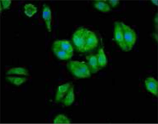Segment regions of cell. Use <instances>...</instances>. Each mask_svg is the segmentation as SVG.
Here are the masks:
<instances>
[{"mask_svg": "<svg viewBox=\"0 0 158 124\" xmlns=\"http://www.w3.org/2000/svg\"><path fill=\"white\" fill-rule=\"evenodd\" d=\"M52 49L54 54L60 60H67L73 56V47L67 40L54 41L52 45Z\"/></svg>", "mask_w": 158, "mask_h": 124, "instance_id": "6da1fadb", "label": "cell"}, {"mask_svg": "<svg viewBox=\"0 0 158 124\" xmlns=\"http://www.w3.org/2000/svg\"><path fill=\"white\" fill-rule=\"evenodd\" d=\"M67 68L73 76L79 79L91 77V72L84 61H71L67 63Z\"/></svg>", "mask_w": 158, "mask_h": 124, "instance_id": "7a4b0ae2", "label": "cell"}, {"mask_svg": "<svg viewBox=\"0 0 158 124\" xmlns=\"http://www.w3.org/2000/svg\"><path fill=\"white\" fill-rule=\"evenodd\" d=\"M89 29L86 28H78L72 35V42L76 50L80 53H85V49Z\"/></svg>", "mask_w": 158, "mask_h": 124, "instance_id": "3957f363", "label": "cell"}, {"mask_svg": "<svg viewBox=\"0 0 158 124\" xmlns=\"http://www.w3.org/2000/svg\"><path fill=\"white\" fill-rule=\"evenodd\" d=\"M123 38L127 51L132 50L137 41V34L133 29L126 24L120 22Z\"/></svg>", "mask_w": 158, "mask_h": 124, "instance_id": "277c9868", "label": "cell"}, {"mask_svg": "<svg viewBox=\"0 0 158 124\" xmlns=\"http://www.w3.org/2000/svg\"><path fill=\"white\" fill-rule=\"evenodd\" d=\"M114 41L115 43L122 49V50L124 51H127L126 45L124 44L123 34H122V29L121 27L120 22H115L114 23Z\"/></svg>", "mask_w": 158, "mask_h": 124, "instance_id": "5b68a950", "label": "cell"}, {"mask_svg": "<svg viewBox=\"0 0 158 124\" xmlns=\"http://www.w3.org/2000/svg\"><path fill=\"white\" fill-rule=\"evenodd\" d=\"M99 44V39L95 32L89 30L85 46V52H89L93 50L98 47Z\"/></svg>", "mask_w": 158, "mask_h": 124, "instance_id": "8992f818", "label": "cell"}, {"mask_svg": "<svg viewBox=\"0 0 158 124\" xmlns=\"http://www.w3.org/2000/svg\"><path fill=\"white\" fill-rule=\"evenodd\" d=\"M72 85V83H68L58 87L55 99L56 103H61L62 100L66 97L69 89Z\"/></svg>", "mask_w": 158, "mask_h": 124, "instance_id": "52a82bcc", "label": "cell"}, {"mask_svg": "<svg viewBox=\"0 0 158 124\" xmlns=\"http://www.w3.org/2000/svg\"><path fill=\"white\" fill-rule=\"evenodd\" d=\"M42 18L45 23L48 32H51V23H52V12L50 7L46 4H43L42 14Z\"/></svg>", "mask_w": 158, "mask_h": 124, "instance_id": "ba28073f", "label": "cell"}, {"mask_svg": "<svg viewBox=\"0 0 158 124\" xmlns=\"http://www.w3.org/2000/svg\"><path fill=\"white\" fill-rule=\"evenodd\" d=\"M144 83L146 89L157 97L158 95V83L157 80L154 77H150L146 78Z\"/></svg>", "mask_w": 158, "mask_h": 124, "instance_id": "9c48e42d", "label": "cell"}, {"mask_svg": "<svg viewBox=\"0 0 158 124\" xmlns=\"http://www.w3.org/2000/svg\"><path fill=\"white\" fill-rule=\"evenodd\" d=\"M86 59L88 61L86 65L90 70V71L92 74L97 73L99 70H100V68L98 66V58L97 55H90L86 56Z\"/></svg>", "mask_w": 158, "mask_h": 124, "instance_id": "30bf717a", "label": "cell"}, {"mask_svg": "<svg viewBox=\"0 0 158 124\" xmlns=\"http://www.w3.org/2000/svg\"><path fill=\"white\" fill-rule=\"evenodd\" d=\"M74 99L75 97L74 93V85H72L69 89L66 97L62 100L61 103H62L64 106L68 107L72 105L74 101Z\"/></svg>", "mask_w": 158, "mask_h": 124, "instance_id": "8fae6325", "label": "cell"}, {"mask_svg": "<svg viewBox=\"0 0 158 124\" xmlns=\"http://www.w3.org/2000/svg\"><path fill=\"white\" fill-rule=\"evenodd\" d=\"M97 56L98 66L100 68L106 67L108 64V60L106 55L105 54L104 49L103 48H100L98 51Z\"/></svg>", "mask_w": 158, "mask_h": 124, "instance_id": "7c38bea8", "label": "cell"}, {"mask_svg": "<svg viewBox=\"0 0 158 124\" xmlns=\"http://www.w3.org/2000/svg\"><path fill=\"white\" fill-rule=\"evenodd\" d=\"M6 75H22V76H29L28 70L27 69L22 67L12 68L7 71L6 73Z\"/></svg>", "mask_w": 158, "mask_h": 124, "instance_id": "4fadbf2b", "label": "cell"}, {"mask_svg": "<svg viewBox=\"0 0 158 124\" xmlns=\"http://www.w3.org/2000/svg\"><path fill=\"white\" fill-rule=\"evenodd\" d=\"M94 7L102 13H108L111 11L109 5L103 1H96L94 3Z\"/></svg>", "mask_w": 158, "mask_h": 124, "instance_id": "5bb4252c", "label": "cell"}, {"mask_svg": "<svg viewBox=\"0 0 158 124\" xmlns=\"http://www.w3.org/2000/svg\"><path fill=\"white\" fill-rule=\"evenodd\" d=\"M24 13L29 18H31L38 11V9L33 4H26L24 6Z\"/></svg>", "mask_w": 158, "mask_h": 124, "instance_id": "9a60e30c", "label": "cell"}, {"mask_svg": "<svg viewBox=\"0 0 158 124\" xmlns=\"http://www.w3.org/2000/svg\"><path fill=\"white\" fill-rule=\"evenodd\" d=\"M6 78L7 81L17 86H19L27 80V78L19 77L15 76H6Z\"/></svg>", "mask_w": 158, "mask_h": 124, "instance_id": "2e32d148", "label": "cell"}, {"mask_svg": "<svg viewBox=\"0 0 158 124\" xmlns=\"http://www.w3.org/2000/svg\"><path fill=\"white\" fill-rule=\"evenodd\" d=\"M53 122L54 124H70L72 122L71 119L63 114L56 116Z\"/></svg>", "mask_w": 158, "mask_h": 124, "instance_id": "e0dca14e", "label": "cell"}, {"mask_svg": "<svg viewBox=\"0 0 158 124\" xmlns=\"http://www.w3.org/2000/svg\"><path fill=\"white\" fill-rule=\"evenodd\" d=\"M1 7L3 10L9 9L11 4V0H1Z\"/></svg>", "mask_w": 158, "mask_h": 124, "instance_id": "ac0fdd59", "label": "cell"}, {"mask_svg": "<svg viewBox=\"0 0 158 124\" xmlns=\"http://www.w3.org/2000/svg\"><path fill=\"white\" fill-rule=\"evenodd\" d=\"M108 2L113 7H115L120 3V1L118 0H109L108 1Z\"/></svg>", "mask_w": 158, "mask_h": 124, "instance_id": "d6986e66", "label": "cell"}, {"mask_svg": "<svg viewBox=\"0 0 158 124\" xmlns=\"http://www.w3.org/2000/svg\"><path fill=\"white\" fill-rule=\"evenodd\" d=\"M151 2H152L156 6H158V1L157 0H156V1H153L152 0V1H151Z\"/></svg>", "mask_w": 158, "mask_h": 124, "instance_id": "ffe728a7", "label": "cell"}, {"mask_svg": "<svg viewBox=\"0 0 158 124\" xmlns=\"http://www.w3.org/2000/svg\"><path fill=\"white\" fill-rule=\"evenodd\" d=\"M157 15H158V13H156V18H155V22H156V25H157V24H158V16H157Z\"/></svg>", "mask_w": 158, "mask_h": 124, "instance_id": "44dd1931", "label": "cell"}]
</instances>
